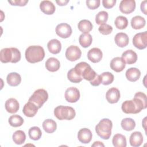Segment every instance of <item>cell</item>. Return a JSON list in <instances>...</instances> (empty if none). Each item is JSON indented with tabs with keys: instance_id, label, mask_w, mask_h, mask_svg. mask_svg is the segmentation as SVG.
Segmentation results:
<instances>
[{
	"instance_id": "5b68a950",
	"label": "cell",
	"mask_w": 147,
	"mask_h": 147,
	"mask_svg": "<svg viewBox=\"0 0 147 147\" xmlns=\"http://www.w3.org/2000/svg\"><path fill=\"white\" fill-rule=\"evenodd\" d=\"M54 115L59 120H71L75 117L76 113L72 107L59 106L55 109Z\"/></svg>"
},
{
	"instance_id": "8fae6325",
	"label": "cell",
	"mask_w": 147,
	"mask_h": 147,
	"mask_svg": "<svg viewBox=\"0 0 147 147\" xmlns=\"http://www.w3.org/2000/svg\"><path fill=\"white\" fill-rule=\"evenodd\" d=\"M119 10L124 14H130L136 9V2L134 0H122L119 4Z\"/></svg>"
},
{
	"instance_id": "5bb4252c",
	"label": "cell",
	"mask_w": 147,
	"mask_h": 147,
	"mask_svg": "<svg viewBox=\"0 0 147 147\" xmlns=\"http://www.w3.org/2000/svg\"><path fill=\"white\" fill-rule=\"evenodd\" d=\"M92 134L91 130L87 128L81 129L78 133L79 141L83 144H88L92 140Z\"/></svg>"
},
{
	"instance_id": "9a60e30c",
	"label": "cell",
	"mask_w": 147,
	"mask_h": 147,
	"mask_svg": "<svg viewBox=\"0 0 147 147\" xmlns=\"http://www.w3.org/2000/svg\"><path fill=\"white\" fill-rule=\"evenodd\" d=\"M103 53L102 51L98 48H93L89 50L87 53L88 59L92 63L99 62L102 59Z\"/></svg>"
},
{
	"instance_id": "d6a6232c",
	"label": "cell",
	"mask_w": 147,
	"mask_h": 147,
	"mask_svg": "<svg viewBox=\"0 0 147 147\" xmlns=\"http://www.w3.org/2000/svg\"><path fill=\"white\" fill-rule=\"evenodd\" d=\"M12 138L15 144L17 145H21L26 140V135L22 130H17L13 133Z\"/></svg>"
},
{
	"instance_id": "8d00e7d4",
	"label": "cell",
	"mask_w": 147,
	"mask_h": 147,
	"mask_svg": "<svg viewBox=\"0 0 147 147\" xmlns=\"http://www.w3.org/2000/svg\"><path fill=\"white\" fill-rule=\"evenodd\" d=\"M114 24L117 29H124L127 26L128 21L126 17L124 16H119L115 18Z\"/></svg>"
},
{
	"instance_id": "1f68e13d",
	"label": "cell",
	"mask_w": 147,
	"mask_h": 147,
	"mask_svg": "<svg viewBox=\"0 0 147 147\" xmlns=\"http://www.w3.org/2000/svg\"><path fill=\"white\" fill-rule=\"evenodd\" d=\"M96 75V73L95 72V71L92 69L90 65H88L83 71L82 77L83 79L90 82L95 77Z\"/></svg>"
},
{
	"instance_id": "836d02e7",
	"label": "cell",
	"mask_w": 147,
	"mask_h": 147,
	"mask_svg": "<svg viewBox=\"0 0 147 147\" xmlns=\"http://www.w3.org/2000/svg\"><path fill=\"white\" fill-rule=\"evenodd\" d=\"M67 78L70 82L75 83L80 82L83 79L82 77L76 72L74 68L69 70L67 73Z\"/></svg>"
},
{
	"instance_id": "7402d4cb",
	"label": "cell",
	"mask_w": 147,
	"mask_h": 147,
	"mask_svg": "<svg viewBox=\"0 0 147 147\" xmlns=\"http://www.w3.org/2000/svg\"><path fill=\"white\" fill-rule=\"evenodd\" d=\"M125 75L129 81L134 82L139 79L141 76V72L138 68L131 67L127 69Z\"/></svg>"
},
{
	"instance_id": "4316f807",
	"label": "cell",
	"mask_w": 147,
	"mask_h": 147,
	"mask_svg": "<svg viewBox=\"0 0 147 147\" xmlns=\"http://www.w3.org/2000/svg\"><path fill=\"white\" fill-rule=\"evenodd\" d=\"M42 127L46 133H52L56 130L57 124L53 119H47L42 122Z\"/></svg>"
},
{
	"instance_id": "d4e9b609",
	"label": "cell",
	"mask_w": 147,
	"mask_h": 147,
	"mask_svg": "<svg viewBox=\"0 0 147 147\" xmlns=\"http://www.w3.org/2000/svg\"><path fill=\"white\" fill-rule=\"evenodd\" d=\"M47 47L49 52L52 54L59 53L61 49V42L57 39H52L47 44Z\"/></svg>"
},
{
	"instance_id": "6da1fadb",
	"label": "cell",
	"mask_w": 147,
	"mask_h": 147,
	"mask_svg": "<svg viewBox=\"0 0 147 147\" xmlns=\"http://www.w3.org/2000/svg\"><path fill=\"white\" fill-rule=\"evenodd\" d=\"M147 107L146 95L142 92L135 94L132 100L124 101L121 106L122 110L126 114H137Z\"/></svg>"
},
{
	"instance_id": "52a82bcc",
	"label": "cell",
	"mask_w": 147,
	"mask_h": 147,
	"mask_svg": "<svg viewBox=\"0 0 147 147\" xmlns=\"http://www.w3.org/2000/svg\"><path fill=\"white\" fill-rule=\"evenodd\" d=\"M134 46L138 49H144L147 46V32L136 34L133 38Z\"/></svg>"
},
{
	"instance_id": "f546056e",
	"label": "cell",
	"mask_w": 147,
	"mask_h": 147,
	"mask_svg": "<svg viewBox=\"0 0 147 147\" xmlns=\"http://www.w3.org/2000/svg\"><path fill=\"white\" fill-rule=\"evenodd\" d=\"M79 42L82 47L87 48L92 44V37L89 33H82L79 37Z\"/></svg>"
},
{
	"instance_id": "f6af8a7d",
	"label": "cell",
	"mask_w": 147,
	"mask_h": 147,
	"mask_svg": "<svg viewBox=\"0 0 147 147\" xmlns=\"http://www.w3.org/2000/svg\"><path fill=\"white\" fill-rule=\"evenodd\" d=\"M141 10L144 13V14H147L146 13V1H144L141 3Z\"/></svg>"
},
{
	"instance_id": "7c38bea8",
	"label": "cell",
	"mask_w": 147,
	"mask_h": 147,
	"mask_svg": "<svg viewBox=\"0 0 147 147\" xmlns=\"http://www.w3.org/2000/svg\"><path fill=\"white\" fill-rule=\"evenodd\" d=\"M120 91L119 90L115 87L111 88L108 90L106 94V98L107 102L110 103H117L120 98Z\"/></svg>"
},
{
	"instance_id": "cb8c5ba5",
	"label": "cell",
	"mask_w": 147,
	"mask_h": 147,
	"mask_svg": "<svg viewBox=\"0 0 147 147\" xmlns=\"http://www.w3.org/2000/svg\"><path fill=\"white\" fill-rule=\"evenodd\" d=\"M6 81L9 86L16 87L20 84L21 82V77L20 75L17 72H11L7 75Z\"/></svg>"
},
{
	"instance_id": "7bdbcfd3",
	"label": "cell",
	"mask_w": 147,
	"mask_h": 147,
	"mask_svg": "<svg viewBox=\"0 0 147 147\" xmlns=\"http://www.w3.org/2000/svg\"><path fill=\"white\" fill-rule=\"evenodd\" d=\"M116 0H103L102 4L105 8L110 9L112 8L115 4Z\"/></svg>"
},
{
	"instance_id": "74e56055",
	"label": "cell",
	"mask_w": 147,
	"mask_h": 147,
	"mask_svg": "<svg viewBox=\"0 0 147 147\" xmlns=\"http://www.w3.org/2000/svg\"><path fill=\"white\" fill-rule=\"evenodd\" d=\"M101 83L103 85H109L113 83L114 81V76L111 72H103L100 75Z\"/></svg>"
},
{
	"instance_id": "603a6c76",
	"label": "cell",
	"mask_w": 147,
	"mask_h": 147,
	"mask_svg": "<svg viewBox=\"0 0 147 147\" xmlns=\"http://www.w3.org/2000/svg\"><path fill=\"white\" fill-rule=\"evenodd\" d=\"M60 63L55 57H50L45 62V67L50 72H56L59 70Z\"/></svg>"
},
{
	"instance_id": "3957f363",
	"label": "cell",
	"mask_w": 147,
	"mask_h": 147,
	"mask_svg": "<svg viewBox=\"0 0 147 147\" xmlns=\"http://www.w3.org/2000/svg\"><path fill=\"white\" fill-rule=\"evenodd\" d=\"M21 52L16 48H5L1 49L0 60L2 63H16L21 59Z\"/></svg>"
},
{
	"instance_id": "7a4b0ae2",
	"label": "cell",
	"mask_w": 147,
	"mask_h": 147,
	"mask_svg": "<svg viewBox=\"0 0 147 147\" xmlns=\"http://www.w3.org/2000/svg\"><path fill=\"white\" fill-rule=\"evenodd\" d=\"M25 58L30 63H36L42 61L45 57L44 48L40 45L29 46L25 51Z\"/></svg>"
},
{
	"instance_id": "e0dca14e",
	"label": "cell",
	"mask_w": 147,
	"mask_h": 147,
	"mask_svg": "<svg viewBox=\"0 0 147 147\" xmlns=\"http://www.w3.org/2000/svg\"><path fill=\"white\" fill-rule=\"evenodd\" d=\"M5 109L6 110L11 114L16 113L18 111L20 107L18 102L15 98H9L5 103Z\"/></svg>"
},
{
	"instance_id": "b9f144b4",
	"label": "cell",
	"mask_w": 147,
	"mask_h": 147,
	"mask_svg": "<svg viewBox=\"0 0 147 147\" xmlns=\"http://www.w3.org/2000/svg\"><path fill=\"white\" fill-rule=\"evenodd\" d=\"M8 2L10 3L11 5L14 6H24L28 2V0H14V1H8Z\"/></svg>"
},
{
	"instance_id": "ffe728a7",
	"label": "cell",
	"mask_w": 147,
	"mask_h": 147,
	"mask_svg": "<svg viewBox=\"0 0 147 147\" xmlns=\"http://www.w3.org/2000/svg\"><path fill=\"white\" fill-rule=\"evenodd\" d=\"M114 41L117 45L121 48H123L127 45L129 41V38L127 34L122 32L117 33L115 37Z\"/></svg>"
},
{
	"instance_id": "44dd1931",
	"label": "cell",
	"mask_w": 147,
	"mask_h": 147,
	"mask_svg": "<svg viewBox=\"0 0 147 147\" xmlns=\"http://www.w3.org/2000/svg\"><path fill=\"white\" fill-rule=\"evenodd\" d=\"M129 142L133 147L140 146L143 142V136L140 131H134L130 136Z\"/></svg>"
},
{
	"instance_id": "e575fe53",
	"label": "cell",
	"mask_w": 147,
	"mask_h": 147,
	"mask_svg": "<svg viewBox=\"0 0 147 147\" xmlns=\"http://www.w3.org/2000/svg\"><path fill=\"white\" fill-rule=\"evenodd\" d=\"M9 123L10 126L13 127L21 126L24 123L23 118L19 115H12L9 118Z\"/></svg>"
},
{
	"instance_id": "30bf717a",
	"label": "cell",
	"mask_w": 147,
	"mask_h": 147,
	"mask_svg": "<svg viewBox=\"0 0 147 147\" xmlns=\"http://www.w3.org/2000/svg\"><path fill=\"white\" fill-rule=\"evenodd\" d=\"M80 98L79 90L74 87L68 88L65 92V99L70 103L76 102Z\"/></svg>"
},
{
	"instance_id": "bcb514c9",
	"label": "cell",
	"mask_w": 147,
	"mask_h": 147,
	"mask_svg": "<svg viewBox=\"0 0 147 147\" xmlns=\"http://www.w3.org/2000/svg\"><path fill=\"white\" fill-rule=\"evenodd\" d=\"M56 2L58 4L59 6H64L66 5L68 2H69V0H60V1H56Z\"/></svg>"
},
{
	"instance_id": "f1b7e54d",
	"label": "cell",
	"mask_w": 147,
	"mask_h": 147,
	"mask_svg": "<svg viewBox=\"0 0 147 147\" xmlns=\"http://www.w3.org/2000/svg\"><path fill=\"white\" fill-rule=\"evenodd\" d=\"M112 142L115 147H126V139L125 136L121 134H115L112 140Z\"/></svg>"
},
{
	"instance_id": "60d3db41",
	"label": "cell",
	"mask_w": 147,
	"mask_h": 147,
	"mask_svg": "<svg viewBox=\"0 0 147 147\" xmlns=\"http://www.w3.org/2000/svg\"><path fill=\"white\" fill-rule=\"evenodd\" d=\"M86 5L90 9L94 10L99 7L100 5V1L99 0H87Z\"/></svg>"
},
{
	"instance_id": "83f0119b",
	"label": "cell",
	"mask_w": 147,
	"mask_h": 147,
	"mask_svg": "<svg viewBox=\"0 0 147 147\" xmlns=\"http://www.w3.org/2000/svg\"><path fill=\"white\" fill-rule=\"evenodd\" d=\"M79 30L83 33H88L92 29V23L87 20H82L79 21L78 25Z\"/></svg>"
},
{
	"instance_id": "4dcf8cb0",
	"label": "cell",
	"mask_w": 147,
	"mask_h": 147,
	"mask_svg": "<svg viewBox=\"0 0 147 147\" xmlns=\"http://www.w3.org/2000/svg\"><path fill=\"white\" fill-rule=\"evenodd\" d=\"M121 125L122 129L126 131H131L136 126L135 121L130 118H126L121 121Z\"/></svg>"
},
{
	"instance_id": "277c9868",
	"label": "cell",
	"mask_w": 147,
	"mask_h": 147,
	"mask_svg": "<svg viewBox=\"0 0 147 147\" xmlns=\"http://www.w3.org/2000/svg\"><path fill=\"white\" fill-rule=\"evenodd\" d=\"M113 123L108 118H103L95 126V131L97 134L104 140H108L111 134Z\"/></svg>"
},
{
	"instance_id": "2e32d148",
	"label": "cell",
	"mask_w": 147,
	"mask_h": 147,
	"mask_svg": "<svg viewBox=\"0 0 147 147\" xmlns=\"http://www.w3.org/2000/svg\"><path fill=\"white\" fill-rule=\"evenodd\" d=\"M38 107L33 102L28 101L24 106L22 112L28 117H34L38 111Z\"/></svg>"
},
{
	"instance_id": "f35d334b",
	"label": "cell",
	"mask_w": 147,
	"mask_h": 147,
	"mask_svg": "<svg viewBox=\"0 0 147 147\" xmlns=\"http://www.w3.org/2000/svg\"><path fill=\"white\" fill-rule=\"evenodd\" d=\"M109 14L106 11H99L95 16V22L98 25L105 24L108 20Z\"/></svg>"
},
{
	"instance_id": "ee69618b",
	"label": "cell",
	"mask_w": 147,
	"mask_h": 147,
	"mask_svg": "<svg viewBox=\"0 0 147 147\" xmlns=\"http://www.w3.org/2000/svg\"><path fill=\"white\" fill-rule=\"evenodd\" d=\"M90 82V84L93 86H98L102 82L100 76L96 74L95 77Z\"/></svg>"
},
{
	"instance_id": "4fadbf2b",
	"label": "cell",
	"mask_w": 147,
	"mask_h": 147,
	"mask_svg": "<svg viewBox=\"0 0 147 147\" xmlns=\"http://www.w3.org/2000/svg\"><path fill=\"white\" fill-rule=\"evenodd\" d=\"M111 68L117 72L122 71L126 66V63L122 57H116L113 58L110 62Z\"/></svg>"
},
{
	"instance_id": "9c48e42d",
	"label": "cell",
	"mask_w": 147,
	"mask_h": 147,
	"mask_svg": "<svg viewBox=\"0 0 147 147\" xmlns=\"http://www.w3.org/2000/svg\"><path fill=\"white\" fill-rule=\"evenodd\" d=\"M72 30L71 26L67 23H61L56 27V33L63 38H68L72 34Z\"/></svg>"
},
{
	"instance_id": "ab89813d",
	"label": "cell",
	"mask_w": 147,
	"mask_h": 147,
	"mask_svg": "<svg viewBox=\"0 0 147 147\" xmlns=\"http://www.w3.org/2000/svg\"><path fill=\"white\" fill-rule=\"evenodd\" d=\"M98 30L103 35H108L112 32L113 27L109 24H104L100 25L98 28Z\"/></svg>"
},
{
	"instance_id": "7dc6e473",
	"label": "cell",
	"mask_w": 147,
	"mask_h": 147,
	"mask_svg": "<svg viewBox=\"0 0 147 147\" xmlns=\"http://www.w3.org/2000/svg\"><path fill=\"white\" fill-rule=\"evenodd\" d=\"M91 146H103V147H104L105 145L100 141H95Z\"/></svg>"
},
{
	"instance_id": "ba28073f",
	"label": "cell",
	"mask_w": 147,
	"mask_h": 147,
	"mask_svg": "<svg viewBox=\"0 0 147 147\" xmlns=\"http://www.w3.org/2000/svg\"><path fill=\"white\" fill-rule=\"evenodd\" d=\"M65 55L68 60L74 61L80 58L82 52L78 47L75 45H71L66 49Z\"/></svg>"
},
{
	"instance_id": "ac0fdd59",
	"label": "cell",
	"mask_w": 147,
	"mask_h": 147,
	"mask_svg": "<svg viewBox=\"0 0 147 147\" xmlns=\"http://www.w3.org/2000/svg\"><path fill=\"white\" fill-rule=\"evenodd\" d=\"M40 8L42 12L45 14L51 15L54 13L56 10L55 6L49 1H42L40 4Z\"/></svg>"
},
{
	"instance_id": "d6986e66",
	"label": "cell",
	"mask_w": 147,
	"mask_h": 147,
	"mask_svg": "<svg viewBox=\"0 0 147 147\" xmlns=\"http://www.w3.org/2000/svg\"><path fill=\"white\" fill-rule=\"evenodd\" d=\"M122 58L126 63L128 64H132L137 61V55L133 50L128 49L122 53Z\"/></svg>"
},
{
	"instance_id": "8992f818",
	"label": "cell",
	"mask_w": 147,
	"mask_h": 147,
	"mask_svg": "<svg viewBox=\"0 0 147 147\" xmlns=\"http://www.w3.org/2000/svg\"><path fill=\"white\" fill-rule=\"evenodd\" d=\"M48 98V94L47 91L42 88L36 90L32 96L29 98L28 101H30L34 103L38 109L41 108L43 104L46 102Z\"/></svg>"
},
{
	"instance_id": "484cf974",
	"label": "cell",
	"mask_w": 147,
	"mask_h": 147,
	"mask_svg": "<svg viewBox=\"0 0 147 147\" xmlns=\"http://www.w3.org/2000/svg\"><path fill=\"white\" fill-rule=\"evenodd\" d=\"M145 23V18L140 16H136L133 17L131 20V26L134 29H140L144 28Z\"/></svg>"
},
{
	"instance_id": "d590c367",
	"label": "cell",
	"mask_w": 147,
	"mask_h": 147,
	"mask_svg": "<svg viewBox=\"0 0 147 147\" xmlns=\"http://www.w3.org/2000/svg\"><path fill=\"white\" fill-rule=\"evenodd\" d=\"M29 136L30 139L36 141L38 140L42 135V132L41 129L37 126H33L29 129Z\"/></svg>"
}]
</instances>
